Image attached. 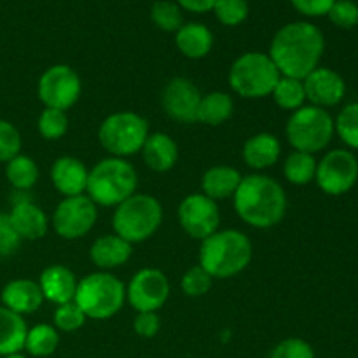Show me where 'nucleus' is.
Listing matches in <instances>:
<instances>
[{"mask_svg": "<svg viewBox=\"0 0 358 358\" xmlns=\"http://www.w3.org/2000/svg\"><path fill=\"white\" fill-rule=\"evenodd\" d=\"M324 51L325 38L322 31L315 24L297 21L276 31L269 48V58L282 76L303 80L318 69Z\"/></svg>", "mask_w": 358, "mask_h": 358, "instance_id": "1", "label": "nucleus"}, {"mask_svg": "<svg viewBox=\"0 0 358 358\" xmlns=\"http://www.w3.org/2000/svg\"><path fill=\"white\" fill-rule=\"evenodd\" d=\"M238 217L255 229L278 226L287 213V194L275 178L252 173L241 178L234 192Z\"/></svg>", "mask_w": 358, "mask_h": 358, "instance_id": "2", "label": "nucleus"}, {"mask_svg": "<svg viewBox=\"0 0 358 358\" xmlns=\"http://www.w3.org/2000/svg\"><path fill=\"white\" fill-rule=\"evenodd\" d=\"M252 241L238 229H222L201 241L199 266L212 278H233L248 268L252 261Z\"/></svg>", "mask_w": 358, "mask_h": 358, "instance_id": "3", "label": "nucleus"}, {"mask_svg": "<svg viewBox=\"0 0 358 358\" xmlns=\"http://www.w3.org/2000/svg\"><path fill=\"white\" fill-rule=\"evenodd\" d=\"M138 187V175L133 164L122 157H105L87 175V198L96 206H117L133 196Z\"/></svg>", "mask_w": 358, "mask_h": 358, "instance_id": "4", "label": "nucleus"}, {"mask_svg": "<svg viewBox=\"0 0 358 358\" xmlns=\"http://www.w3.org/2000/svg\"><path fill=\"white\" fill-rule=\"evenodd\" d=\"M126 301V287L117 276L108 271L91 273L84 276L76 290L73 303L83 310L86 318L108 320L121 311Z\"/></svg>", "mask_w": 358, "mask_h": 358, "instance_id": "5", "label": "nucleus"}, {"mask_svg": "<svg viewBox=\"0 0 358 358\" xmlns=\"http://www.w3.org/2000/svg\"><path fill=\"white\" fill-rule=\"evenodd\" d=\"M163 222V206L150 194H133L115 206L114 234L128 243H142L152 238Z\"/></svg>", "mask_w": 358, "mask_h": 358, "instance_id": "6", "label": "nucleus"}, {"mask_svg": "<svg viewBox=\"0 0 358 358\" xmlns=\"http://www.w3.org/2000/svg\"><path fill=\"white\" fill-rule=\"evenodd\" d=\"M280 70L264 52H245L234 59L229 70V86L236 94L250 100L271 96L278 84Z\"/></svg>", "mask_w": 358, "mask_h": 358, "instance_id": "7", "label": "nucleus"}, {"mask_svg": "<svg viewBox=\"0 0 358 358\" xmlns=\"http://www.w3.org/2000/svg\"><path fill=\"white\" fill-rule=\"evenodd\" d=\"M334 119L325 108L304 105L292 112L287 121L285 135L294 150L315 154L324 150L334 136Z\"/></svg>", "mask_w": 358, "mask_h": 358, "instance_id": "8", "label": "nucleus"}, {"mask_svg": "<svg viewBox=\"0 0 358 358\" xmlns=\"http://www.w3.org/2000/svg\"><path fill=\"white\" fill-rule=\"evenodd\" d=\"M149 136V122L136 112H114L101 121L98 140L114 157H126L140 152Z\"/></svg>", "mask_w": 358, "mask_h": 358, "instance_id": "9", "label": "nucleus"}, {"mask_svg": "<svg viewBox=\"0 0 358 358\" xmlns=\"http://www.w3.org/2000/svg\"><path fill=\"white\" fill-rule=\"evenodd\" d=\"M83 91L79 73L69 65H52L41 76L37 84L38 100L45 108L69 110L77 103Z\"/></svg>", "mask_w": 358, "mask_h": 358, "instance_id": "10", "label": "nucleus"}, {"mask_svg": "<svg viewBox=\"0 0 358 358\" xmlns=\"http://www.w3.org/2000/svg\"><path fill=\"white\" fill-rule=\"evenodd\" d=\"M98 208L86 194L63 198L52 213V229L63 240H79L94 227Z\"/></svg>", "mask_w": 358, "mask_h": 358, "instance_id": "11", "label": "nucleus"}, {"mask_svg": "<svg viewBox=\"0 0 358 358\" xmlns=\"http://www.w3.org/2000/svg\"><path fill=\"white\" fill-rule=\"evenodd\" d=\"M315 180L325 194H346L358 182V161L355 154L346 149H334L327 152L317 164Z\"/></svg>", "mask_w": 358, "mask_h": 358, "instance_id": "12", "label": "nucleus"}, {"mask_svg": "<svg viewBox=\"0 0 358 358\" xmlns=\"http://www.w3.org/2000/svg\"><path fill=\"white\" fill-rule=\"evenodd\" d=\"M168 297H170V282L166 275L156 268L140 269L126 287V299L138 313L143 311L157 313V310L166 304Z\"/></svg>", "mask_w": 358, "mask_h": 358, "instance_id": "13", "label": "nucleus"}, {"mask_svg": "<svg viewBox=\"0 0 358 358\" xmlns=\"http://www.w3.org/2000/svg\"><path fill=\"white\" fill-rule=\"evenodd\" d=\"M178 222L191 238L199 241L206 240L217 233L220 226V210L217 201L210 199L203 192L189 194L178 206Z\"/></svg>", "mask_w": 358, "mask_h": 358, "instance_id": "14", "label": "nucleus"}, {"mask_svg": "<svg viewBox=\"0 0 358 358\" xmlns=\"http://www.w3.org/2000/svg\"><path fill=\"white\" fill-rule=\"evenodd\" d=\"M13 229L16 231L21 241L41 240L48 234L49 220L44 210L35 205L34 199L27 192L16 191L13 196V208L7 213Z\"/></svg>", "mask_w": 358, "mask_h": 358, "instance_id": "15", "label": "nucleus"}, {"mask_svg": "<svg viewBox=\"0 0 358 358\" xmlns=\"http://www.w3.org/2000/svg\"><path fill=\"white\" fill-rule=\"evenodd\" d=\"M203 94L198 86L185 77H173L163 90L164 112L180 122L198 121V108Z\"/></svg>", "mask_w": 358, "mask_h": 358, "instance_id": "16", "label": "nucleus"}, {"mask_svg": "<svg viewBox=\"0 0 358 358\" xmlns=\"http://www.w3.org/2000/svg\"><path fill=\"white\" fill-rule=\"evenodd\" d=\"M306 100L320 108H329L338 105L346 94V83L338 72L325 66L315 69L306 79H303Z\"/></svg>", "mask_w": 358, "mask_h": 358, "instance_id": "17", "label": "nucleus"}, {"mask_svg": "<svg viewBox=\"0 0 358 358\" xmlns=\"http://www.w3.org/2000/svg\"><path fill=\"white\" fill-rule=\"evenodd\" d=\"M2 306L17 315H31L42 306L44 296L38 287V282L30 278H16L6 283L0 294Z\"/></svg>", "mask_w": 358, "mask_h": 358, "instance_id": "18", "label": "nucleus"}, {"mask_svg": "<svg viewBox=\"0 0 358 358\" xmlns=\"http://www.w3.org/2000/svg\"><path fill=\"white\" fill-rule=\"evenodd\" d=\"M87 175H90V170L86 168V164L72 156L58 157L51 166L52 185L65 198L86 192Z\"/></svg>", "mask_w": 358, "mask_h": 358, "instance_id": "19", "label": "nucleus"}, {"mask_svg": "<svg viewBox=\"0 0 358 358\" xmlns=\"http://www.w3.org/2000/svg\"><path fill=\"white\" fill-rule=\"evenodd\" d=\"M77 285H79V282H77L72 269L62 264H52L45 268L38 278V287H41L44 299L58 304V306L72 303L73 297H76Z\"/></svg>", "mask_w": 358, "mask_h": 358, "instance_id": "20", "label": "nucleus"}, {"mask_svg": "<svg viewBox=\"0 0 358 358\" xmlns=\"http://www.w3.org/2000/svg\"><path fill=\"white\" fill-rule=\"evenodd\" d=\"M133 254V245L119 238L117 234H103L91 245L90 257L101 271L124 266Z\"/></svg>", "mask_w": 358, "mask_h": 358, "instance_id": "21", "label": "nucleus"}, {"mask_svg": "<svg viewBox=\"0 0 358 358\" xmlns=\"http://www.w3.org/2000/svg\"><path fill=\"white\" fill-rule=\"evenodd\" d=\"M142 157L150 170L166 173L178 161V145L166 133H149L142 147Z\"/></svg>", "mask_w": 358, "mask_h": 358, "instance_id": "22", "label": "nucleus"}, {"mask_svg": "<svg viewBox=\"0 0 358 358\" xmlns=\"http://www.w3.org/2000/svg\"><path fill=\"white\" fill-rule=\"evenodd\" d=\"M282 145L271 133H257L245 142L241 156L252 170H268L278 161Z\"/></svg>", "mask_w": 358, "mask_h": 358, "instance_id": "23", "label": "nucleus"}, {"mask_svg": "<svg viewBox=\"0 0 358 358\" xmlns=\"http://www.w3.org/2000/svg\"><path fill=\"white\" fill-rule=\"evenodd\" d=\"M241 173L227 164H217L203 173L201 191L213 201L233 198L241 182Z\"/></svg>", "mask_w": 358, "mask_h": 358, "instance_id": "24", "label": "nucleus"}, {"mask_svg": "<svg viewBox=\"0 0 358 358\" xmlns=\"http://www.w3.org/2000/svg\"><path fill=\"white\" fill-rule=\"evenodd\" d=\"M175 44H177L178 51H180L185 58L201 59L212 51L213 35L205 24L189 23L177 30Z\"/></svg>", "mask_w": 358, "mask_h": 358, "instance_id": "25", "label": "nucleus"}, {"mask_svg": "<svg viewBox=\"0 0 358 358\" xmlns=\"http://www.w3.org/2000/svg\"><path fill=\"white\" fill-rule=\"evenodd\" d=\"M27 332L28 325L21 315L0 306V357L21 353Z\"/></svg>", "mask_w": 358, "mask_h": 358, "instance_id": "26", "label": "nucleus"}, {"mask_svg": "<svg viewBox=\"0 0 358 358\" xmlns=\"http://www.w3.org/2000/svg\"><path fill=\"white\" fill-rule=\"evenodd\" d=\"M234 112V101L231 94L224 91H212L208 94H203L198 108V121L205 122L208 126L224 124L227 119H231Z\"/></svg>", "mask_w": 358, "mask_h": 358, "instance_id": "27", "label": "nucleus"}, {"mask_svg": "<svg viewBox=\"0 0 358 358\" xmlns=\"http://www.w3.org/2000/svg\"><path fill=\"white\" fill-rule=\"evenodd\" d=\"M6 177L14 191L28 192L38 180V166L31 157L17 154L6 163Z\"/></svg>", "mask_w": 358, "mask_h": 358, "instance_id": "28", "label": "nucleus"}, {"mask_svg": "<svg viewBox=\"0 0 358 358\" xmlns=\"http://www.w3.org/2000/svg\"><path fill=\"white\" fill-rule=\"evenodd\" d=\"M317 159L313 154L294 150L283 163V175L294 185H308L317 175Z\"/></svg>", "mask_w": 358, "mask_h": 358, "instance_id": "29", "label": "nucleus"}, {"mask_svg": "<svg viewBox=\"0 0 358 358\" xmlns=\"http://www.w3.org/2000/svg\"><path fill=\"white\" fill-rule=\"evenodd\" d=\"M59 345V336L52 325L38 324L28 329L27 339H24V350L31 357L44 358L52 355Z\"/></svg>", "mask_w": 358, "mask_h": 358, "instance_id": "30", "label": "nucleus"}, {"mask_svg": "<svg viewBox=\"0 0 358 358\" xmlns=\"http://www.w3.org/2000/svg\"><path fill=\"white\" fill-rule=\"evenodd\" d=\"M271 96L280 108L296 112L297 108L304 107L306 91H304V84L301 79L282 76L280 77L278 84L275 86V90H273Z\"/></svg>", "mask_w": 358, "mask_h": 358, "instance_id": "31", "label": "nucleus"}, {"mask_svg": "<svg viewBox=\"0 0 358 358\" xmlns=\"http://www.w3.org/2000/svg\"><path fill=\"white\" fill-rule=\"evenodd\" d=\"M336 133L350 147L358 150V101L348 103L334 121Z\"/></svg>", "mask_w": 358, "mask_h": 358, "instance_id": "32", "label": "nucleus"}, {"mask_svg": "<svg viewBox=\"0 0 358 358\" xmlns=\"http://www.w3.org/2000/svg\"><path fill=\"white\" fill-rule=\"evenodd\" d=\"M38 133L44 136L45 140H58L69 129V117L66 112L58 110V108H44L42 114L38 115L37 122Z\"/></svg>", "mask_w": 358, "mask_h": 358, "instance_id": "33", "label": "nucleus"}, {"mask_svg": "<svg viewBox=\"0 0 358 358\" xmlns=\"http://www.w3.org/2000/svg\"><path fill=\"white\" fill-rule=\"evenodd\" d=\"M55 329L56 331H63V332H76L86 324V315L83 313L79 306L76 303H65L59 304L55 311Z\"/></svg>", "mask_w": 358, "mask_h": 358, "instance_id": "34", "label": "nucleus"}, {"mask_svg": "<svg viewBox=\"0 0 358 358\" xmlns=\"http://www.w3.org/2000/svg\"><path fill=\"white\" fill-rule=\"evenodd\" d=\"M213 10L220 23L226 27H236L247 20L248 3L247 0H217Z\"/></svg>", "mask_w": 358, "mask_h": 358, "instance_id": "35", "label": "nucleus"}, {"mask_svg": "<svg viewBox=\"0 0 358 358\" xmlns=\"http://www.w3.org/2000/svg\"><path fill=\"white\" fill-rule=\"evenodd\" d=\"M152 21L164 31H177L182 27V13L177 3L159 0L152 6L150 10Z\"/></svg>", "mask_w": 358, "mask_h": 358, "instance_id": "36", "label": "nucleus"}, {"mask_svg": "<svg viewBox=\"0 0 358 358\" xmlns=\"http://www.w3.org/2000/svg\"><path fill=\"white\" fill-rule=\"evenodd\" d=\"M213 278L201 268V266H194V268L187 269L185 275L182 276V290L187 297H201L210 292L212 289Z\"/></svg>", "mask_w": 358, "mask_h": 358, "instance_id": "37", "label": "nucleus"}, {"mask_svg": "<svg viewBox=\"0 0 358 358\" xmlns=\"http://www.w3.org/2000/svg\"><path fill=\"white\" fill-rule=\"evenodd\" d=\"M21 154V135L13 122L0 119V163H9Z\"/></svg>", "mask_w": 358, "mask_h": 358, "instance_id": "38", "label": "nucleus"}, {"mask_svg": "<svg viewBox=\"0 0 358 358\" xmlns=\"http://www.w3.org/2000/svg\"><path fill=\"white\" fill-rule=\"evenodd\" d=\"M269 358H315L310 343L301 338H289L280 341L269 353Z\"/></svg>", "mask_w": 358, "mask_h": 358, "instance_id": "39", "label": "nucleus"}, {"mask_svg": "<svg viewBox=\"0 0 358 358\" xmlns=\"http://www.w3.org/2000/svg\"><path fill=\"white\" fill-rule=\"evenodd\" d=\"M329 17L339 28H353L358 24V6L353 0H336L329 10Z\"/></svg>", "mask_w": 358, "mask_h": 358, "instance_id": "40", "label": "nucleus"}, {"mask_svg": "<svg viewBox=\"0 0 358 358\" xmlns=\"http://www.w3.org/2000/svg\"><path fill=\"white\" fill-rule=\"evenodd\" d=\"M20 245H21V238L17 236L16 231H14L13 226H10L9 217L0 213V259L16 254Z\"/></svg>", "mask_w": 358, "mask_h": 358, "instance_id": "41", "label": "nucleus"}, {"mask_svg": "<svg viewBox=\"0 0 358 358\" xmlns=\"http://www.w3.org/2000/svg\"><path fill=\"white\" fill-rule=\"evenodd\" d=\"M133 329H135V332L140 336V338L150 339L159 332L161 320L159 317H157V313H152V311H143V313H138L135 317Z\"/></svg>", "mask_w": 358, "mask_h": 358, "instance_id": "42", "label": "nucleus"}, {"mask_svg": "<svg viewBox=\"0 0 358 358\" xmlns=\"http://www.w3.org/2000/svg\"><path fill=\"white\" fill-rule=\"evenodd\" d=\"M336 0H292L294 7L304 16H325Z\"/></svg>", "mask_w": 358, "mask_h": 358, "instance_id": "43", "label": "nucleus"}, {"mask_svg": "<svg viewBox=\"0 0 358 358\" xmlns=\"http://www.w3.org/2000/svg\"><path fill=\"white\" fill-rule=\"evenodd\" d=\"M184 9L192 10V13H206V10L213 9L217 0H177Z\"/></svg>", "mask_w": 358, "mask_h": 358, "instance_id": "44", "label": "nucleus"}, {"mask_svg": "<svg viewBox=\"0 0 358 358\" xmlns=\"http://www.w3.org/2000/svg\"><path fill=\"white\" fill-rule=\"evenodd\" d=\"M2 358H27V357L21 355V353H14V355H7V357H2Z\"/></svg>", "mask_w": 358, "mask_h": 358, "instance_id": "45", "label": "nucleus"}]
</instances>
